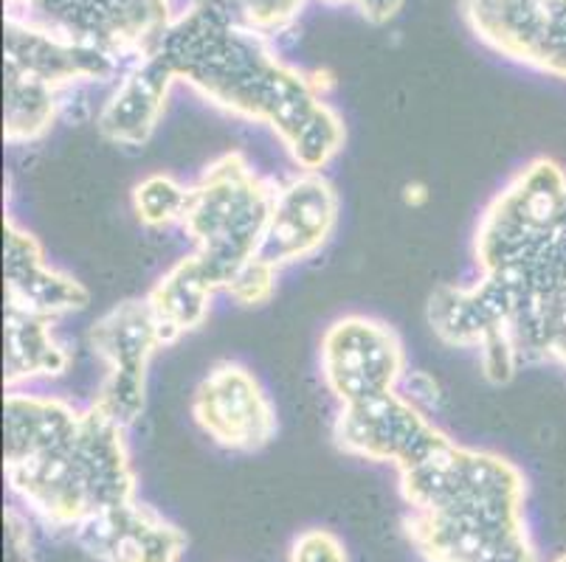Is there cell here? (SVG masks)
<instances>
[{
  "mask_svg": "<svg viewBox=\"0 0 566 562\" xmlns=\"http://www.w3.org/2000/svg\"><path fill=\"white\" fill-rule=\"evenodd\" d=\"M153 54L209 105L265 124L300 172L327 169L347 144L342 113L324 96L327 82L282 62L271 40L240 29L220 0H189Z\"/></svg>",
  "mask_w": 566,
  "mask_h": 562,
  "instance_id": "cell-1",
  "label": "cell"
},
{
  "mask_svg": "<svg viewBox=\"0 0 566 562\" xmlns=\"http://www.w3.org/2000/svg\"><path fill=\"white\" fill-rule=\"evenodd\" d=\"M214 293L220 290L203 262L195 254H187L158 278L144 301L150 304L167 343H175L184 335L203 327L209 312H212Z\"/></svg>",
  "mask_w": 566,
  "mask_h": 562,
  "instance_id": "cell-18",
  "label": "cell"
},
{
  "mask_svg": "<svg viewBox=\"0 0 566 562\" xmlns=\"http://www.w3.org/2000/svg\"><path fill=\"white\" fill-rule=\"evenodd\" d=\"M82 411L63 396L12 389L3 402V464L38 456L76 431Z\"/></svg>",
  "mask_w": 566,
  "mask_h": 562,
  "instance_id": "cell-17",
  "label": "cell"
},
{
  "mask_svg": "<svg viewBox=\"0 0 566 562\" xmlns=\"http://www.w3.org/2000/svg\"><path fill=\"white\" fill-rule=\"evenodd\" d=\"M549 562H566V551H560V554L553 556V560H549Z\"/></svg>",
  "mask_w": 566,
  "mask_h": 562,
  "instance_id": "cell-27",
  "label": "cell"
},
{
  "mask_svg": "<svg viewBox=\"0 0 566 562\" xmlns=\"http://www.w3.org/2000/svg\"><path fill=\"white\" fill-rule=\"evenodd\" d=\"M336 447L347 456L406 470L449 439L403 391H389L358 405H342L333 425Z\"/></svg>",
  "mask_w": 566,
  "mask_h": 562,
  "instance_id": "cell-10",
  "label": "cell"
},
{
  "mask_svg": "<svg viewBox=\"0 0 566 562\" xmlns=\"http://www.w3.org/2000/svg\"><path fill=\"white\" fill-rule=\"evenodd\" d=\"M192 420L214 445L234 453H256L276 436L274 402L254 371L234 360H220L200 380Z\"/></svg>",
  "mask_w": 566,
  "mask_h": 562,
  "instance_id": "cell-12",
  "label": "cell"
},
{
  "mask_svg": "<svg viewBox=\"0 0 566 562\" xmlns=\"http://www.w3.org/2000/svg\"><path fill=\"white\" fill-rule=\"evenodd\" d=\"M240 29L262 40H274L293 29L307 0H220Z\"/></svg>",
  "mask_w": 566,
  "mask_h": 562,
  "instance_id": "cell-21",
  "label": "cell"
},
{
  "mask_svg": "<svg viewBox=\"0 0 566 562\" xmlns=\"http://www.w3.org/2000/svg\"><path fill=\"white\" fill-rule=\"evenodd\" d=\"M71 365V352L54 335V321L7 307V358L3 380L7 391L23 389L38 380L63 378Z\"/></svg>",
  "mask_w": 566,
  "mask_h": 562,
  "instance_id": "cell-19",
  "label": "cell"
},
{
  "mask_svg": "<svg viewBox=\"0 0 566 562\" xmlns=\"http://www.w3.org/2000/svg\"><path fill=\"white\" fill-rule=\"evenodd\" d=\"M342 216V198L324 172H300L274 192L260 259L285 271L313 259L333 240Z\"/></svg>",
  "mask_w": 566,
  "mask_h": 562,
  "instance_id": "cell-13",
  "label": "cell"
},
{
  "mask_svg": "<svg viewBox=\"0 0 566 562\" xmlns=\"http://www.w3.org/2000/svg\"><path fill=\"white\" fill-rule=\"evenodd\" d=\"M125 427L87 405L71 436L38 456L3 464L12 495L51 529L74 532L96 515L136 501Z\"/></svg>",
  "mask_w": 566,
  "mask_h": 562,
  "instance_id": "cell-3",
  "label": "cell"
},
{
  "mask_svg": "<svg viewBox=\"0 0 566 562\" xmlns=\"http://www.w3.org/2000/svg\"><path fill=\"white\" fill-rule=\"evenodd\" d=\"M7 14L63 31L133 65L172 23V0H7Z\"/></svg>",
  "mask_w": 566,
  "mask_h": 562,
  "instance_id": "cell-6",
  "label": "cell"
},
{
  "mask_svg": "<svg viewBox=\"0 0 566 562\" xmlns=\"http://www.w3.org/2000/svg\"><path fill=\"white\" fill-rule=\"evenodd\" d=\"M322 380L338 405H358L398 391L406 378L400 335L380 318L342 316L324 329L318 343Z\"/></svg>",
  "mask_w": 566,
  "mask_h": 562,
  "instance_id": "cell-8",
  "label": "cell"
},
{
  "mask_svg": "<svg viewBox=\"0 0 566 562\" xmlns=\"http://www.w3.org/2000/svg\"><path fill=\"white\" fill-rule=\"evenodd\" d=\"M398 478L406 538L423 562H538L527 478L511 458L449 436Z\"/></svg>",
  "mask_w": 566,
  "mask_h": 562,
  "instance_id": "cell-2",
  "label": "cell"
},
{
  "mask_svg": "<svg viewBox=\"0 0 566 562\" xmlns=\"http://www.w3.org/2000/svg\"><path fill=\"white\" fill-rule=\"evenodd\" d=\"M87 304L91 293L71 273L49 265L43 245L7 216V307L56 321Z\"/></svg>",
  "mask_w": 566,
  "mask_h": 562,
  "instance_id": "cell-15",
  "label": "cell"
},
{
  "mask_svg": "<svg viewBox=\"0 0 566 562\" xmlns=\"http://www.w3.org/2000/svg\"><path fill=\"white\" fill-rule=\"evenodd\" d=\"M71 534L96 562H181L189 543L172 520L138 498L96 515Z\"/></svg>",
  "mask_w": 566,
  "mask_h": 562,
  "instance_id": "cell-14",
  "label": "cell"
},
{
  "mask_svg": "<svg viewBox=\"0 0 566 562\" xmlns=\"http://www.w3.org/2000/svg\"><path fill=\"white\" fill-rule=\"evenodd\" d=\"M322 3H331V7H353L355 12L373 25L392 23L406 7V0H322Z\"/></svg>",
  "mask_w": 566,
  "mask_h": 562,
  "instance_id": "cell-25",
  "label": "cell"
},
{
  "mask_svg": "<svg viewBox=\"0 0 566 562\" xmlns=\"http://www.w3.org/2000/svg\"><path fill=\"white\" fill-rule=\"evenodd\" d=\"M274 185L251 169L243 152H226L189 185L184 231L218 290L245 262L260 256Z\"/></svg>",
  "mask_w": 566,
  "mask_h": 562,
  "instance_id": "cell-5",
  "label": "cell"
},
{
  "mask_svg": "<svg viewBox=\"0 0 566 562\" xmlns=\"http://www.w3.org/2000/svg\"><path fill=\"white\" fill-rule=\"evenodd\" d=\"M189 205V185L172 174L153 172L133 185V214L147 229H169L184 223Z\"/></svg>",
  "mask_w": 566,
  "mask_h": 562,
  "instance_id": "cell-20",
  "label": "cell"
},
{
  "mask_svg": "<svg viewBox=\"0 0 566 562\" xmlns=\"http://www.w3.org/2000/svg\"><path fill=\"white\" fill-rule=\"evenodd\" d=\"M276 276H280V271L274 265H268L260 256H254L226 282L223 293L240 307H262V304L274 298Z\"/></svg>",
  "mask_w": 566,
  "mask_h": 562,
  "instance_id": "cell-22",
  "label": "cell"
},
{
  "mask_svg": "<svg viewBox=\"0 0 566 562\" xmlns=\"http://www.w3.org/2000/svg\"><path fill=\"white\" fill-rule=\"evenodd\" d=\"M3 518H7V562H34L32 534H29L23 515L9 507Z\"/></svg>",
  "mask_w": 566,
  "mask_h": 562,
  "instance_id": "cell-24",
  "label": "cell"
},
{
  "mask_svg": "<svg viewBox=\"0 0 566 562\" xmlns=\"http://www.w3.org/2000/svg\"><path fill=\"white\" fill-rule=\"evenodd\" d=\"M291 562H347V549L327 529H307L293 540Z\"/></svg>",
  "mask_w": 566,
  "mask_h": 562,
  "instance_id": "cell-23",
  "label": "cell"
},
{
  "mask_svg": "<svg viewBox=\"0 0 566 562\" xmlns=\"http://www.w3.org/2000/svg\"><path fill=\"white\" fill-rule=\"evenodd\" d=\"M175 79L153 51L127 65L96 116V130L116 147H144L161 124Z\"/></svg>",
  "mask_w": 566,
  "mask_h": 562,
  "instance_id": "cell-16",
  "label": "cell"
},
{
  "mask_svg": "<svg viewBox=\"0 0 566 562\" xmlns=\"http://www.w3.org/2000/svg\"><path fill=\"white\" fill-rule=\"evenodd\" d=\"M426 198H429V194H426V185H420V183H415V185H406V200H409L411 205H420V203H426Z\"/></svg>",
  "mask_w": 566,
  "mask_h": 562,
  "instance_id": "cell-26",
  "label": "cell"
},
{
  "mask_svg": "<svg viewBox=\"0 0 566 562\" xmlns=\"http://www.w3.org/2000/svg\"><path fill=\"white\" fill-rule=\"evenodd\" d=\"M87 343L105 365V378L91 405L127 431L147 405L153 358L158 349L169 347L164 329L158 327L150 304L133 298L96 318L94 327L87 329Z\"/></svg>",
  "mask_w": 566,
  "mask_h": 562,
  "instance_id": "cell-7",
  "label": "cell"
},
{
  "mask_svg": "<svg viewBox=\"0 0 566 562\" xmlns=\"http://www.w3.org/2000/svg\"><path fill=\"white\" fill-rule=\"evenodd\" d=\"M522 363L566 369V198L547 223L482 267Z\"/></svg>",
  "mask_w": 566,
  "mask_h": 562,
  "instance_id": "cell-4",
  "label": "cell"
},
{
  "mask_svg": "<svg viewBox=\"0 0 566 562\" xmlns=\"http://www.w3.org/2000/svg\"><path fill=\"white\" fill-rule=\"evenodd\" d=\"M122 74H125V65L107 56L105 51L80 43L49 25L7 14L3 79L29 82V85L65 96L80 85L107 82Z\"/></svg>",
  "mask_w": 566,
  "mask_h": 562,
  "instance_id": "cell-11",
  "label": "cell"
},
{
  "mask_svg": "<svg viewBox=\"0 0 566 562\" xmlns=\"http://www.w3.org/2000/svg\"><path fill=\"white\" fill-rule=\"evenodd\" d=\"M460 9L482 45L566 82V0H460Z\"/></svg>",
  "mask_w": 566,
  "mask_h": 562,
  "instance_id": "cell-9",
  "label": "cell"
}]
</instances>
